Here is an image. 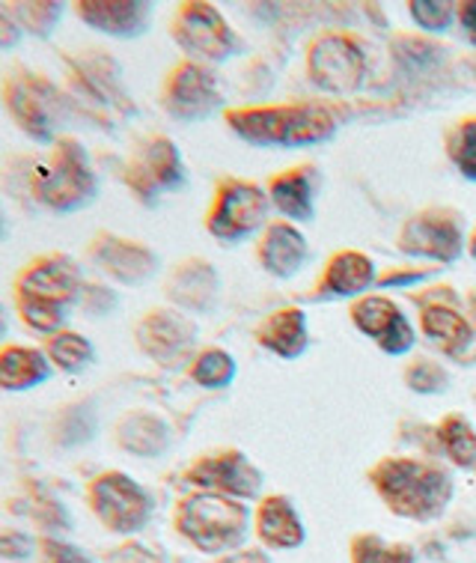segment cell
Returning <instances> with one entry per match:
<instances>
[{
	"instance_id": "6da1fadb",
	"label": "cell",
	"mask_w": 476,
	"mask_h": 563,
	"mask_svg": "<svg viewBox=\"0 0 476 563\" xmlns=\"http://www.w3.org/2000/svg\"><path fill=\"white\" fill-rule=\"evenodd\" d=\"M27 191L42 209L69 216L81 212L99 197V176L90 162L87 146L63 134L48 146V153L36 158L27 170Z\"/></svg>"
},
{
	"instance_id": "7a4b0ae2",
	"label": "cell",
	"mask_w": 476,
	"mask_h": 563,
	"mask_svg": "<svg viewBox=\"0 0 476 563\" xmlns=\"http://www.w3.org/2000/svg\"><path fill=\"white\" fill-rule=\"evenodd\" d=\"M0 104L15 129L40 146L60 141L71 113L69 92H63L48 75L27 66H12L0 78Z\"/></svg>"
},
{
	"instance_id": "3957f363",
	"label": "cell",
	"mask_w": 476,
	"mask_h": 563,
	"mask_svg": "<svg viewBox=\"0 0 476 563\" xmlns=\"http://www.w3.org/2000/svg\"><path fill=\"white\" fill-rule=\"evenodd\" d=\"M247 510L226 495L193 492L176 507V531L203 552H223L244 537Z\"/></svg>"
},
{
	"instance_id": "277c9868",
	"label": "cell",
	"mask_w": 476,
	"mask_h": 563,
	"mask_svg": "<svg viewBox=\"0 0 476 563\" xmlns=\"http://www.w3.org/2000/svg\"><path fill=\"white\" fill-rule=\"evenodd\" d=\"M230 125L254 144H313L334 129V120L324 108L298 104L277 111H233Z\"/></svg>"
},
{
	"instance_id": "5b68a950",
	"label": "cell",
	"mask_w": 476,
	"mask_h": 563,
	"mask_svg": "<svg viewBox=\"0 0 476 563\" xmlns=\"http://www.w3.org/2000/svg\"><path fill=\"white\" fill-rule=\"evenodd\" d=\"M373 477L385 501L402 516H432L450 498V481L420 462H385L381 468H375Z\"/></svg>"
},
{
	"instance_id": "8992f818",
	"label": "cell",
	"mask_w": 476,
	"mask_h": 563,
	"mask_svg": "<svg viewBox=\"0 0 476 563\" xmlns=\"http://www.w3.org/2000/svg\"><path fill=\"white\" fill-rule=\"evenodd\" d=\"M92 516L113 533H137L153 516V495L125 472H102L87 486Z\"/></svg>"
},
{
	"instance_id": "52a82bcc",
	"label": "cell",
	"mask_w": 476,
	"mask_h": 563,
	"mask_svg": "<svg viewBox=\"0 0 476 563\" xmlns=\"http://www.w3.org/2000/svg\"><path fill=\"white\" fill-rule=\"evenodd\" d=\"M84 289V272L78 260L63 251H48L27 260L12 277V292L21 296H40L60 301L66 308H78Z\"/></svg>"
},
{
	"instance_id": "ba28073f",
	"label": "cell",
	"mask_w": 476,
	"mask_h": 563,
	"mask_svg": "<svg viewBox=\"0 0 476 563\" xmlns=\"http://www.w3.org/2000/svg\"><path fill=\"white\" fill-rule=\"evenodd\" d=\"M185 183L182 155L176 150L170 137L155 134L141 146V153L125 164V185L141 203H155L162 191H176Z\"/></svg>"
},
{
	"instance_id": "9c48e42d",
	"label": "cell",
	"mask_w": 476,
	"mask_h": 563,
	"mask_svg": "<svg viewBox=\"0 0 476 563\" xmlns=\"http://www.w3.org/2000/svg\"><path fill=\"white\" fill-rule=\"evenodd\" d=\"M87 256L102 275H108L117 284H125V287H137L158 272V256H155L153 247L108 233V230L90 239Z\"/></svg>"
},
{
	"instance_id": "30bf717a",
	"label": "cell",
	"mask_w": 476,
	"mask_h": 563,
	"mask_svg": "<svg viewBox=\"0 0 476 563\" xmlns=\"http://www.w3.org/2000/svg\"><path fill=\"white\" fill-rule=\"evenodd\" d=\"M173 40L182 45L185 52L203 60H223L235 48V40L221 12L212 3H185L173 21Z\"/></svg>"
},
{
	"instance_id": "8fae6325",
	"label": "cell",
	"mask_w": 476,
	"mask_h": 563,
	"mask_svg": "<svg viewBox=\"0 0 476 563\" xmlns=\"http://www.w3.org/2000/svg\"><path fill=\"white\" fill-rule=\"evenodd\" d=\"M162 99L167 113H173L176 120H203L218 108L221 92H218L214 75L206 66L185 60L167 75Z\"/></svg>"
},
{
	"instance_id": "7c38bea8",
	"label": "cell",
	"mask_w": 476,
	"mask_h": 563,
	"mask_svg": "<svg viewBox=\"0 0 476 563\" xmlns=\"http://www.w3.org/2000/svg\"><path fill=\"white\" fill-rule=\"evenodd\" d=\"M265 209H268V200L256 185L223 183L206 224H209L212 236L233 242V239H242L244 233H251L254 227L263 224Z\"/></svg>"
},
{
	"instance_id": "4fadbf2b",
	"label": "cell",
	"mask_w": 476,
	"mask_h": 563,
	"mask_svg": "<svg viewBox=\"0 0 476 563\" xmlns=\"http://www.w3.org/2000/svg\"><path fill=\"white\" fill-rule=\"evenodd\" d=\"M185 481L197 486L200 492H214L226 498H251L259 492V474L242 453L226 451L197 460L185 474Z\"/></svg>"
},
{
	"instance_id": "5bb4252c",
	"label": "cell",
	"mask_w": 476,
	"mask_h": 563,
	"mask_svg": "<svg viewBox=\"0 0 476 563\" xmlns=\"http://www.w3.org/2000/svg\"><path fill=\"white\" fill-rule=\"evenodd\" d=\"M193 338H197V328H193L191 319L164 308L150 310L134 328V340H137L141 352H146L158 364H173V361L182 358L191 349Z\"/></svg>"
},
{
	"instance_id": "9a60e30c",
	"label": "cell",
	"mask_w": 476,
	"mask_h": 563,
	"mask_svg": "<svg viewBox=\"0 0 476 563\" xmlns=\"http://www.w3.org/2000/svg\"><path fill=\"white\" fill-rule=\"evenodd\" d=\"M310 73L319 87L331 92L355 90L364 78V52L345 36H324L313 45Z\"/></svg>"
},
{
	"instance_id": "2e32d148",
	"label": "cell",
	"mask_w": 476,
	"mask_h": 563,
	"mask_svg": "<svg viewBox=\"0 0 476 563\" xmlns=\"http://www.w3.org/2000/svg\"><path fill=\"white\" fill-rule=\"evenodd\" d=\"M71 12L96 33L113 40H134L150 27L153 7L141 0H78Z\"/></svg>"
},
{
	"instance_id": "e0dca14e",
	"label": "cell",
	"mask_w": 476,
	"mask_h": 563,
	"mask_svg": "<svg viewBox=\"0 0 476 563\" xmlns=\"http://www.w3.org/2000/svg\"><path fill=\"white\" fill-rule=\"evenodd\" d=\"M52 361L42 346L31 343H3L0 346V390L3 394H27L52 379Z\"/></svg>"
},
{
	"instance_id": "ac0fdd59",
	"label": "cell",
	"mask_w": 476,
	"mask_h": 563,
	"mask_svg": "<svg viewBox=\"0 0 476 563\" xmlns=\"http://www.w3.org/2000/svg\"><path fill=\"white\" fill-rule=\"evenodd\" d=\"M355 325L369 338L381 340L387 352H406L414 343L411 325L387 298H364L355 308Z\"/></svg>"
},
{
	"instance_id": "d6986e66",
	"label": "cell",
	"mask_w": 476,
	"mask_h": 563,
	"mask_svg": "<svg viewBox=\"0 0 476 563\" xmlns=\"http://www.w3.org/2000/svg\"><path fill=\"white\" fill-rule=\"evenodd\" d=\"M117 444L134 456H162L170 448V427L153 411H129L117 423Z\"/></svg>"
},
{
	"instance_id": "ffe728a7",
	"label": "cell",
	"mask_w": 476,
	"mask_h": 563,
	"mask_svg": "<svg viewBox=\"0 0 476 563\" xmlns=\"http://www.w3.org/2000/svg\"><path fill=\"white\" fill-rule=\"evenodd\" d=\"M214 292H218V277H214V268L203 260H188L167 280V296L179 308L206 310L214 301Z\"/></svg>"
},
{
	"instance_id": "44dd1931",
	"label": "cell",
	"mask_w": 476,
	"mask_h": 563,
	"mask_svg": "<svg viewBox=\"0 0 476 563\" xmlns=\"http://www.w3.org/2000/svg\"><path fill=\"white\" fill-rule=\"evenodd\" d=\"M42 352L52 361V367L66 376H81L96 364V346L92 340L75 328H63L52 338L42 340Z\"/></svg>"
},
{
	"instance_id": "7402d4cb",
	"label": "cell",
	"mask_w": 476,
	"mask_h": 563,
	"mask_svg": "<svg viewBox=\"0 0 476 563\" xmlns=\"http://www.w3.org/2000/svg\"><path fill=\"white\" fill-rule=\"evenodd\" d=\"M10 504H21L19 516H31L42 537H60L63 531L71 528L66 504L52 489H45L42 483H31L27 489L21 492V498H12Z\"/></svg>"
},
{
	"instance_id": "603a6c76",
	"label": "cell",
	"mask_w": 476,
	"mask_h": 563,
	"mask_svg": "<svg viewBox=\"0 0 476 563\" xmlns=\"http://www.w3.org/2000/svg\"><path fill=\"white\" fill-rule=\"evenodd\" d=\"M12 305H15V317L21 319V325L27 328L36 338H52L63 328H69V313L71 308L60 305V301H52V298L40 296H21V292H12Z\"/></svg>"
},
{
	"instance_id": "cb8c5ba5",
	"label": "cell",
	"mask_w": 476,
	"mask_h": 563,
	"mask_svg": "<svg viewBox=\"0 0 476 563\" xmlns=\"http://www.w3.org/2000/svg\"><path fill=\"white\" fill-rule=\"evenodd\" d=\"M307 245L305 239L295 233L289 224L268 227L263 239V263L274 275H295L298 266L305 263Z\"/></svg>"
},
{
	"instance_id": "d4e9b609",
	"label": "cell",
	"mask_w": 476,
	"mask_h": 563,
	"mask_svg": "<svg viewBox=\"0 0 476 563\" xmlns=\"http://www.w3.org/2000/svg\"><path fill=\"white\" fill-rule=\"evenodd\" d=\"M458 230L450 221H414L406 233V251L453 260L458 254Z\"/></svg>"
},
{
	"instance_id": "484cf974",
	"label": "cell",
	"mask_w": 476,
	"mask_h": 563,
	"mask_svg": "<svg viewBox=\"0 0 476 563\" xmlns=\"http://www.w3.org/2000/svg\"><path fill=\"white\" fill-rule=\"evenodd\" d=\"M12 15L19 21V27L24 36L33 40H52L54 31L60 27L63 15H66V3L60 0H12Z\"/></svg>"
},
{
	"instance_id": "4316f807",
	"label": "cell",
	"mask_w": 476,
	"mask_h": 563,
	"mask_svg": "<svg viewBox=\"0 0 476 563\" xmlns=\"http://www.w3.org/2000/svg\"><path fill=\"white\" fill-rule=\"evenodd\" d=\"M259 340H263L268 349H274L277 355H286V358L298 355V352L305 349L307 340L301 310H280V313H274V317L259 328Z\"/></svg>"
},
{
	"instance_id": "83f0119b",
	"label": "cell",
	"mask_w": 476,
	"mask_h": 563,
	"mask_svg": "<svg viewBox=\"0 0 476 563\" xmlns=\"http://www.w3.org/2000/svg\"><path fill=\"white\" fill-rule=\"evenodd\" d=\"M259 533H263L265 543L280 545V549H292V545L301 543V533L305 531H301L292 507L284 498H272L259 510Z\"/></svg>"
},
{
	"instance_id": "f1b7e54d",
	"label": "cell",
	"mask_w": 476,
	"mask_h": 563,
	"mask_svg": "<svg viewBox=\"0 0 476 563\" xmlns=\"http://www.w3.org/2000/svg\"><path fill=\"white\" fill-rule=\"evenodd\" d=\"M92 435V411L87 402H71L63 406L48 423V439L57 448H78L87 444Z\"/></svg>"
},
{
	"instance_id": "f546056e",
	"label": "cell",
	"mask_w": 476,
	"mask_h": 563,
	"mask_svg": "<svg viewBox=\"0 0 476 563\" xmlns=\"http://www.w3.org/2000/svg\"><path fill=\"white\" fill-rule=\"evenodd\" d=\"M373 284V263L361 254H340L328 268V287L343 296L364 292Z\"/></svg>"
},
{
	"instance_id": "4dcf8cb0",
	"label": "cell",
	"mask_w": 476,
	"mask_h": 563,
	"mask_svg": "<svg viewBox=\"0 0 476 563\" xmlns=\"http://www.w3.org/2000/svg\"><path fill=\"white\" fill-rule=\"evenodd\" d=\"M274 206L286 212L289 218H310L313 216V203H310V183L307 176L289 174L272 185Z\"/></svg>"
},
{
	"instance_id": "1f68e13d",
	"label": "cell",
	"mask_w": 476,
	"mask_h": 563,
	"mask_svg": "<svg viewBox=\"0 0 476 563\" xmlns=\"http://www.w3.org/2000/svg\"><path fill=\"white\" fill-rule=\"evenodd\" d=\"M423 328L429 338L438 340V343H444L446 349L465 346L467 340H471V325H467L465 319L458 317L456 310H450V308L425 310Z\"/></svg>"
},
{
	"instance_id": "d6a6232c",
	"label": "cell",
	"mask_w": 476,
	"mask_h": 563,
	"mask_svg": "<svg viewBox=\"0 0 476 563\" xmlns=\"http://www.w3.org/2000/svg\"><path fill=\"white\" fill-rule=\"evenodd\" d=\"M233 373V358L226 352H221V349H206L191 364V379L197 385H203V388H223V385H230Z\"/></svg>"
},
{
	"instance_id": "836d02e7",
	"label": "cell",
	"mask_w": 476,
	"mask_h": 563,
	"mask_svg": "<svg viewBox=\"0 0 476 563\" xmlns=\"http://www.w3.org/2000/svg\"><path fill=\"white\" fill-rule=\"evenodd\" d=\"M441 441H444L446 453H450L458 465H471V462H476V435L465 420H446L444 427H441Z\"/></svg>"
},
{
	"instance_id": "e575fe53",
	"label": "cell",
	"mask_w": 476,
	"mask_h": 563,
	"mask_svg": "<svg viewBox=\"0 0 476 563\" xmlns=\"http://www.w3.org/2000/svg\"><path fill=\"white\" fill-rule=\"evenodd\" d=\"M414 554L402 545H385L375 537H364L355 543V563H411Z\"/></svg>"
},
{
	"instance_id": "d590c367",
	"label": "cell",
	"mask_w": 476,
	"mask_h": 563,
	"mask_svg": "<svg viewBox=\"0 0 476 563\" xmlns=\"http://www.w3.org/2000/svg\"><path fill=\"white\" fill-rule=\"evenodd\" d=\"M40 552V540L21 528H0V561L19 563Z\"/></svg>"
},
{
	"instance_id": "8d00e7d4",
	"label": "cell",
	"mask_w": 476,
	"mask_h": 563,
	"mask_svg": "<svg viewBox=\"0 0 476 563\" xmlns=\"http://www.w3.org/2000/svg\"><path fill=\"white\" fill-rule=\"evenodd\" d=\"M40 563H96L78 545L66 543L60 537H40Z\"/></svg>"
},
{
	"instance_id": "74e56055",
	"label": "cell",
	"mask_w": 476,
	"mask_h": 563,
	"mask_svg": "<svg viewBox=\"0 0 476 563\" xmlns=\"http://www.w3.org/2000/svg\"><path fill=\"white\" fill-rule=\"evenodd\" d=\"M78 308L90 317H108L117 308V296L111 287H104L99 280H84L81 298H78Z\"/></svg>"
},
{
	"instance_id": "f35d334b",
	"label": "cell",
	"mask_w": 476,
	"mask_h": 563,
	"mask_svg": "<svg viewBox=\"0 0 476 563\" xmlns=\"http://www.w3.org/2000/svg\"><path fill=\"white\" fill-rule=\"evenodd\" d=\"M411 12H414V19L423 24L425 31H441V27L450 24V15H453L450 3H444V0H414Z\"/></svg>"
},
{
	"instance_id": "ab89813d",
	"label": "cell",
	"mask_w": 476,
	"mask_h": 563,
	"mask_svg": "<svg viewBox=\"0 0 476 563\" xmlns=\"http://www.w3.org/2000/svg\"><path fill=\"white\" fill-rule=\"evenodd\" d=\"M21 42H24V33H21L19 21L12 15L10 3H0V54L15 52Z\"/></svg>"
},
{
	"instance_id": "60d3db41",
	"label": "cell",
	"mask_w": 476,
	"mask_h": 563,
	"mask_svg": "<svg viewBox=\"0 0 476 563\" xmlns=\"http://www.w3.org/2000/svg\"><path fill=\"white\" fill-rule=\"evenodd\" d=\"M456 164L462 167V174L476 179V125H467L462 134V144H458Z\"/></svg>"
},
{
	"instance_id": "b9f144b4",
	"label": "cell",
	"mask_w": 476,
	"mask_h": 563,
	"mask_svg": "<svg viewBox=\"0 0 476 563\" xmlns=\"http://www.w3.org/2000/svg\"><path fill=\"white\" fill-rule=\"evenodd\" d=\"M408 382H411L417 390H435L444 388L446 376L441 369L432 367V364H417L414 373H408Z\"/></svg>"
},
{
	"instance_id": "7bdbcfd3",
	"label": "cell",
	"mask_w": 476,
	"mask_h": 563,
	"mask_svg": "<svg viewBox=\"0 0 476 563\" xmlns=\"http://www.w3.org/2000/svg\"><path fill=\"white\" fill-rule=\"evenodd\" d=\"M462 24L471 33V40L476 42V0L474 3H462Z\"/></svg>"
},
{
	"instance_id": "ee69618b",
	"label": "cell",
	"mask_w": 476,
	"mask_h": 563,
	"mask_svg": "<svg viewBox=\"0 0 476 563\" xmlns=\"http://www.w3.org/2000/svg\"><path fill=\"white\" fill-rule=\"evenodd\" d=\"M218 563H268L259 552H239V554H230V558H223Z\"/></svg>"
},
{
	"instance_id": "f6af8a7d",
	"label": "cell",
	"mask_w": 476,
	"mask_h": 563,
	"mask_svg": "<svg viewBox=\"0 0 476 563\" xmlns=\"http://www.w3.org/2000/svg\"><path fill=\"white\" fill-rule=\"evenodd\" d=\"M7 334H10V310H7V305L0 301V346H3Z\"/></svg>"
},
{
	"instance_id": "bcb514c9",
	"label": "cell",
	"mask_w": 476,
	"mask_h": 563,
	"mask_svg": "<svg viewBox=\"0 0 476 563\" xmlns=\"http://www.w3.org/2000/svg\"><path fill=\"white\" fill-rule=\"evenodd\" d=\"M7 236V212H3V206H0V239Z\"/></svg>"
},
{
	"instance_id": "7dc6e473",
	"label": "cell",
	"mask_w": 476,
	"mask_h": 563,
	"mask_svg": "<svg viewBox=\"0 0 476 563\" xmlns=\"http://www.w3.org/2000/svg\"><path fill=\"white\" fill-rule=\"evenodd\" d=\"M474 256H476V236H474Z\"/></svg>"
}]
</instances>
